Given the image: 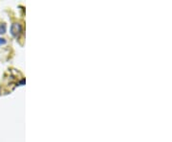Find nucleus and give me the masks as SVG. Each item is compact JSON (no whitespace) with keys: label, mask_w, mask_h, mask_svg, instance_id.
Masks as SVG:
<instances>
[{"label":"nucleus","mask_w":172,"mask_h":142,"mask_svg":"<svg viewBox=\"0 0 172 142\" xmlns=\"http://www.w3.org/2000/svg\"><path fill=\"white\" fill-rule=\"evenodd\" d=\"M10 32H11V35L14 38H19L20 34L22 33V25L18 22H14L11 25Z\"/></svg>","instance_id":"obj_1"},{"label":"nucleus","mask_w":172,"mask_h":142,"mask_svg":"<svg viewBox=\"0 0 172 142\" xmlns=\"http://www.w3.org/2000/svg\"><path fill=\"white\" fill-rule=\"evenodd\" d=\"M7 32V25L5 23H0V35H4Z\"/></svg>","instance_id":"obj_2"},{"label":"nucleus","mask_w":172,"mask_h":142,"mask_svg":"<svg viewBox=\"0 0 172 142\" xmlns=\"http://www.w3.org/2000/svg\"><path fill=\"white\" fill-rule=\"evenodd\" d=\"M6 43H7L6 38H0V46H1V45H4V44H6Z\"/></svg>","instance_id":"obj_3"},{"label":"nucleus","mask_w":172,"mask_h":142,"mask_svg":"<svg viewBox=\"0 0 172 142\" xmlns=\"http://www.w3.org/2000/svg\"><path fill=\"white\" fill-rule=\"evenodd\" d=\"M0 90H1V88H0Z\"/></svg>","instance_id":"obj_4"}]
</instances>
